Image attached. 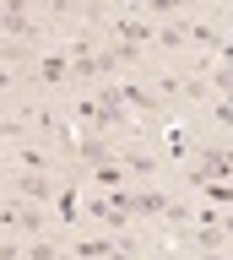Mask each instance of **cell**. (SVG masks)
Returning <instances> with one entry per match:
<instances>
[{
  "label": "cell",
  "mask_w": 233,
  "mask_h": 260,
  "mask_svg": "<svg viewBox=\"0 0 233 260\" xmlns=\"http://www.w3.org/2000/svg\"><path fill=\"white\" fill-rule=\"evenodd\" d=\"M228 152H222V146H206V152H201V184H222V179H228Z\"/></svg>",
  "instance_id": "obj_1"
},
{
  "label": "cell",
  "mask_w": 233,
  "mask_h": 260,
  "mask_svg": "<svg viewBox=\"0 0 233 260\" xmlns=\"http://www.w3.org/2000/svg\"><path fill=\"white\" fill-rule=\"evenodd\" d=\"M109 27H114L119 38H125V49H141V44H152V27L141 22V16H114Z\"/></svg>",
  "instance_id": "obj_2"
},
{
  "label": "cell",
  "mask_w": 233,
  "mask_h": 260,
  "mask_svg": "<svg viewBox=\"0 0 233 260\" xmlns=\"http://www.w3.org/2000/svg\"><path fill=\"white\" fill-rule=\"evenodd\" d=\"M0 222H6V228H27V233H44V211H38V206H6Z\"/></svg>",
  "instance_id": "obj_3"
},
{
  "label": "cell",
  "mask_w": 233,
  "mask_h": 260,
  "mask_svg": "<svg viewBox=\"0 0 233 260\" xmlns=\"http://www.w3.org/2000/svg\"><path fill=\"white\" fill-rule=\"evenodd\" d=\"M71 71H76L82 81H92L98 76V49L92 44H71Z\"/></svg>",
  "instance_id": "obj_4"
},
{
  "label": "cell",
  "mask_w": 233,
  "mask_h": 260,
  "mask_svg": "<svg viewBox=\"0 0 233 260\" xmlns=\"http://www.w3.org/2000/svg\"><path fill=\"white\" fill-rule=\"evenodd\" d=\"M71 260H119V249H114V244H109V239H82V244H76V255H71Z\"/></svg>",
  "instance_id": "obj_5"
},
{
  "label": "cell",
  "mask_w": 233,
  "mask_h": 260,
  "mask_svg": "<svg viewBox=\"0 0 233 260\" xmlns=\"http://www.w3.org/2000/svg\"><path fill=\"white\" fill-rule=\"evenodd\" d=\"M71 76V60H65V54H44V60H38V81H49V87H54V81H65Z\"/></svg>",
  "instance_id": "obj_6"
},
{
  "label": "cell",
  "mask_w": 233,
  "mask_h": 260,
  "mask_svg": "<svg viewBox=\"0 0 233 260\" xmlns=\"http://www.w3.org/2000/svg\"><path fill=\"white\" fill-rule=\"evenodd\" d=\"M130 211H141V217H163V211H168V195L141 190V195H130Z\"/></svg>",
  "instance_id": "obj_7"
},
{
  "label": "cell",
  "mask_w": 233,
  "mask_h": 260,
  "mask_svg": "<svg viewBox=\"0 0 233 260\" xmlns=\"http://www.w3.org/2000/svg\"><path fill=\"white\" fill-rule=\"evenodd\" d=\"M0 32H17V38H27V32H33L27 11H22V6H6V11H0Z\"/></svg>",
  "instance_id": "obj_8"
},
{
  "label": "cell",
  "mask_w": 233,
  "mask_h": 260,
  "mask_svg": "<svg viewBox=\"0 0 233 260\" xmlns=\"http://www.w3.org/2000/svg\"><path fill=\"white\" fill-rule=\"evenodd\" d=\"M17 184H22V195H27V201H49V190H54L49 179H38V174H22Z\"/></svg>",
  "instance_id": "obj_9"
},
{
  "label": "cell",
  "mask_w": 233,
  "mask_h": 260,
  "mask_svg": "<svg viewBox=\"0 0 233 260\" xmlns=\"http://www.w3.org/2000/svg\"><path fill=\"white\" fill-rule=\"evenodd\" d=\"M92 179H98V184H109V190H119V162H92Z\"/></svg>",
  "instance_id": "obj_10"
},
{
  "label": "cell",
  "mask_w": 233,
  "mask_h": 260,
  "mask_svg": "<svg viewBox=\"0 0 233 260\" xmlns=\"http://www.w3.org/2000/svg\"><path fill=\"white\" fill-rule=\"evenodd\" d=\"M27 260H60V249H54V244H49V239H38V244H33V249H27Z\"/></svg>",
  "instance_id": "obj_11"
},
{
  "label": "cell",
  "mask_w": 233,
  "mask_h": 260,
  "mask_svg": "<svg viewBox=\"0 0 233 260\" xmlns=\"http://www.w3.org/2000/svg\"><path fill=\"white\" fill-rule=\"evenodd\" d=\"M125 168H130V174H152V157H141V152H125Z\"/></svg>",
  "instance_id": "obj_12"
},
{
  "label": "cell",
  "mask_w": 233,
  "mask_h": 260,
  "mask_svg": "<svg viewBox=\"0 0 233 260\" xmlns=\"http://www.w3.org/2000/svg\"><path fill=\"white\" fill-rule=\"evenodd\" d=\"M201 260H222V249H206V255H201Z\"/></svg>",
  "instance_id": "obj_13"
}]
</instances>
